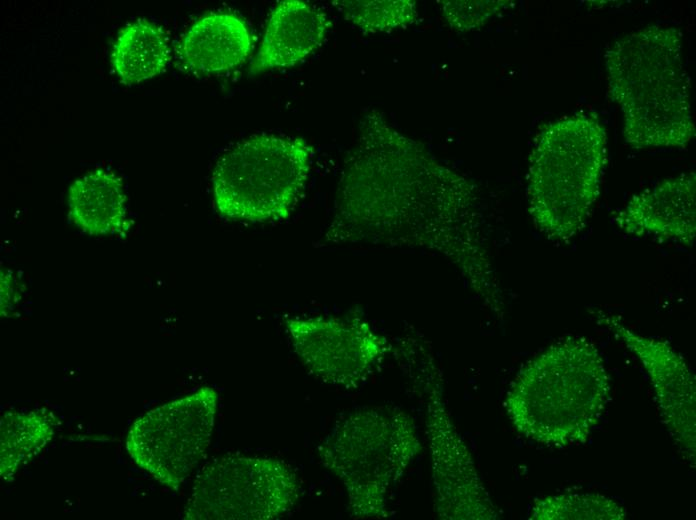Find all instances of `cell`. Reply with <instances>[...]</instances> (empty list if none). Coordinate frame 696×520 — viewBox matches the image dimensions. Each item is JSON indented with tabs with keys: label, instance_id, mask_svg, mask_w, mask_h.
Returning <instances> with one entry per match:
<instances>
[{
	"label": "cell",
	"instance_id": "cell-2",
	"mask_svg": "<svg viewBox=\"0 0 696 520\" xmlns=\"http://www.w3.org/2000/svg\"><path fill=\"white\" fill-rule=\"evenodd\" d=\"M605 66L631 148H683L692 140L691 86L679 29L656 24L628 33L607 50Z\"/></svg>",
	"mask_w": 696,
	"mask_h": 520
},
{
	"label": "cell",
	"instance_id": "cell-3",
	"mask_svg": "<svg viewBox=\"0 0 696 520\" xmlns=\"http://www.w3.org/2000/svg\"><path fill=\"white\" fill-rule=\"evenodd\" d=\"M610 377L597 346L566 336L526 362L504 400L519 434L555 448L584 443L609 400Z\"/></svg>",
	"mask_w": 696,
	"mask_h": 520
},
{
	"label": "cell",
	"instance_id": "cell-13",
	"mask_svg": "<svg viewBox=\"0 0 696 520\" xmlns=\"http://www.w3.org/2000/svg\"><path fill=\"white\" fill-rule=\"evenodd\" d=\"M331 23L319 8L299 0L278 3L272 11L250 72L292 67L320 47Z\"/></svg>",
	"mask_w": 696,
	"mask_h": 520
},
{
	"label": "cell",
	"instance_id": "cell-5",
	"mask_svg": "<svg viewBox=\"0 0 696 520\" xmlns=\"http://www.w3.org/2000/svg\"><path fill=\"white\" fill-rule=\"evenodd\" d=\"M421 450L413 418L399 408L368 407L339 418L318 447L322 465L345 488L353 518L388 517V499Z\"/></svg>",
	"mask_w": 696,
	"mask_h": 520
},
{
	"label": "cell",
	"instance_id": "cell-6",
	"mask_svg": "<svg viewBox=\"0 0 696 520\" xmlns=\"http://www.w3.org/2000/svg\"><path fill=\"white\" fill-rule=\"evenodd\" d=\"M313 148L301 138L259 134L227 150L212 173L214 202L225 218H287L303 195Z\"/></svg>",
	"mask_w": 696,
	"mask_h": 520
},
{
	"label": "cell",
	"instance_id": "cell-12",
	"mask_svg": "<svg viewBox=\"0 0 696 520\" xmlns=\"http://www.w3.org/2000/svg\"><path fill=\"white\" fill-rule=\"evenodd\" d=\"M696 175L663 179L632 196L612 221L624 234L652 237L691 247L696 238Z\"/></svg>",
	"mask_w": 696,
	"mask_h": 520
},
{
	"label": "cell",
	"instance_id": "cell-11",
	"mask_svg": "<svg viewBox=\"0 0 696 520\" xmlns=\"http://www.w3.org/2000/svg\"><path fill=\"white\" fill-rule=\"evenodd\" d=\"M640 360L655 393L662 421L678 451L693 467L696 454V384L684 357L668 342L640 335L621 317L602 310L590 311Z\"/></svg>",
	"mask_w": 696,
	"mask_h": 520
},
{
	"label": "cell",
	"instance_id": "cell-18",
	"mask_svg": "<svg viewBox=\"0 0 696 520\" xmlns=\"http://www.w3.org/2000/svg\"><path fill=\"white\" fill-rule=\"evenodd\" d=\"M529 518L623 520L626 518V510L612 498L601 494H560L534 500Z\"/></svg>",
	"mask_w": 696,
	"mask_h": 520
},
{
	"label": "cell",
	"instance_id": "cell-10",
	"mask_svg": "<svg viewBox=\"0 0 696 520\" xmlns=\"http://www.w3.org/2000/svg\"><path fill=\"white\" fill-rule=\"evenodd\" d=\"M284 326L303 366L338 388L361 385L390 350L386 337L358 317L296 316Z\"/></svg>",
	"mask_w": 696,
	"mask_h": 520
},
{
	"label": "cell",
	"instance_id": "cell-20",
	"mask_svg": "<svg viewBox=\"0 0 696 520\" xmlns=\"http://www.w3.org/2000/svg\"><path fill=\"white\" fill-rule=\"evenodd\" d=\"M439 3L444 20L453 30L459 32L479 29L489 19L513 5L512 1L489 0H445L439 1Z\"/></svg>",
	"mask_w": 696,
	"mask_h": 520
},
{
	"label": "cell",
	"instance_id": "cell-19",
	"mask_svg": "<svg viewBox=\"0 0 696 520\" xmlns=\"http://www.w3.org/2000/svg\"><path fill=\"white\" fill-rule=\"evenodd\" d=\"M332 5L343 17L365 33L391 31L407 27L418 19L412 0L363 1L336 0Z\"/></svg>",
	"mask_w": 696,
	"mask_h": 520
},
{
	"label": "cell",
	"instance_id": "cell-17",
	"mask_svg": "<svg viewBox=\"0 0 696 520\" xmlns=\"http://www.w3.org/2000/svg\"><path fill=\"white\" fill-rule=\"evenodd\" d=\"M59 424L46 408L6 411L0 420V475L9 482L52 440Z\"/></svg>",
	"mask_w": 696,
	"mask_h": 520
},
{
	"label": "cell",
	"instance_id": "cell-7",
	"mask_svg": "<svg viewBox=\"0 0 696 520\" xmlns=\"http://www.w3.org/2000/svg\"><path fill=\"white\" fill-rule=\"evenodd\" d=\"M299 498L290 465L268 457L224 455L197 475L183 511L187 520H270Z\"/></svg>",
	"mask_w": 696,
	"mask_h": 520
},
{
	"label": "cell",
	"instance_id": "cell-16",
	"mask_svg": "<svg viewBox=\"0 0 696 520\" xmlns=\"http://www.w3.org/2000/svg\"><path fill=\"white\" fill-rule=\"evenodd\" d=\"M170 59L164 31L141 18L126 25L111 52V63L121 82L136 84L162 73Z\"/></svg>",
	"mask_w": 696,
	"mask_h": 520
},
{
	"label": "cell",
	"instance_id": "cell-14",
	"mask_svg": "<svg viewBox=\"0 0 696 520\" xmlns=\"http://www.w3.org/2000/svg\"><path fill=\"white\" fill-rule=\"evenodd\" d=\"M252 48L247 24L233 13H209L198 19L183 35L178 56L192 71L216 73L243 63Z\"/></svg>",
	"mask_w": 696,
	"mask_h": 520
},
{
	"label": "cell",
	"instance_id": "cell-8",
	"mask_svg": "<svg viewBox=\"0 0 696 520\" xmlns=\"http://www.w3.org/2000/svg\"><path fill=\"white\" fill-rule=\"evenodd\" d=\"M418 350L417 364H410L409 372L424 396L436 514L446 520L499 519L497 506L447 409L441 371L422 346Z\"/></svg>",
	"mask_w": 696,
	"mask_h": 520
},
{
	"label": "cell",
	"instance_id": "cell-9",
	"mask_svg": "<svg viewBox=\"0 0 696 520\" xmlns=\"http://www.w3.org/2000/svg\"><path fill=\"white\" fill-rule=\"evenodd\" d=\"M219 396L204 386L150 409L131 425L125 448L157 482L178 491L210 445Z\"/></svg>",
	"mask_w": 696,
	"mask_h": 520
},
{
	"label": "cell",
	"instance_id": "cell-1",
	"mask_svg": "<svg viewBox=\"0 0 696 520\" xmlns=\"http://www.w3.org/2000/svg\"><path fill=\"white\" fill-rule=\"evenodd\" d=\"M359 132L323 241L433 252L458 271L485 306L502 315V290L475 185L376 110L363 116Z\"/></svg>",
	"mask_w": 696,
	"mask_h": 520
},
{
	"label": "cell",
	"instance_id": "cell-15",
	"mask_svg": "<svg viewBox=\"0 0 696 520\" xmlns=\"http://www.w3.org/2000/svg\"><path fill=\"white\" fill-rule=\"evenodd\" d=\"M69 217L89 235H109L126 223V195L120 177L97 169L75 180L68 191Z\"/></svg>",
	"mask_w": 696,
	"mask_h": 520
},
{
	"label": "cell",
	"instance_id": "cell-4",
	"mask_svg": "<svg viewBox=\"0 0 696 520\" xmlns=\"http://www.w3.org/2000/svg\"><path fill=\"white\" fill-rule=\"evenodd\" d=\"M606 160V132L595 116L577 113L538 132L529 155L527 207L547 239L569 242L586 227Z\"/></svg>",
	"mask_w": 696,
	"mask_h": 520
}]
</instances>
